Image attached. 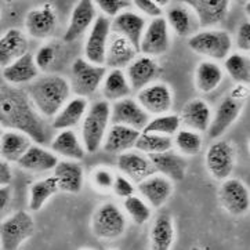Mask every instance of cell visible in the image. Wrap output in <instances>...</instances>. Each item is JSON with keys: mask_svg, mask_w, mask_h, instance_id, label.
Segmentation results:
<instances>
[{"mask_svg": "<svg viewBox=\"0 0 250 250\" xmlns=\"http://www.w3.org/2000/svg\"><path fill=\"white\" fill-rule=\"evenodd\" d=\"M0 126L22 133L38 146L51 141V127L33 106L26 90L4 82H0Z\"/></svg>", "mask_w": 250, "mask_h": 250, "instance_id": "obj_1", "label": "cell"}, {"mask_svg": "<svg viewBox=\"0 0 250 250\" xmlns=\"http://www.w3.org/2000/svg\"><path fill=\"white\" fill-rule=\"evenodd\" d=\"M33 106L42 116L54 118L65 103L71 98V86L61 75H44L32 82L26 90Z\"/></svg>", "mask_w": 250, "mask_h": 250, "instance_id": "obj_2", "label": "cell"}, {"mask_svg": "<svg viewBox=\"0 0 250 250\" xmlns=\"http://www.w3.org/2000/svg\"><path fill=\"white\" fill-rule=\"evenodd\" d=\"M111 123V104L105 100L89 106L82 121V146L89 153L97 152L103 146L105 134Z\"/></svg>", "mask_w": 250, "mask_h": 250, "instance_id": "obj_3", "label": "cell"}, {"mask_svg": "<svg viewBox=\"0 0 250 250\" xmlns=\"http://www.w3.org/2000/svg\"><path fill=\"white\" fill-rule=\"evenodd\" d=\"M188 46L194 53L209 61H224L231 54L232 38L223 29H203L188 38Z\"/></svg>", "mask_w": 250, "mask_h": 250, "instance_id": "obj_4", "label": "cell"}, {"mask_svg": "<svg viewBox=\"0 0 250 250\" xmlns=\"http://www.w3.org/2000/svg\"><path fill=\"white\" fill-rule=\"evenodd\" d=\"M35 234V221L26 210H18L0 221V249L18 250Z\"/></svg>", "mask_w": 250, "mask_h": 250, "instance_id": "obj_5", "label": "cell"}, {"mask_svg": "<svg viewBox=\"0 0 250 250\" xmlns=\"http://www.w3.org/2000/svg\"><path fill=\"white\" fill-rule=\"evenodd\" d=\"M127 218L118 205L112 202L98 206L91 217V231L103 241H115L125 234Z\"/></svg>", "mask_w": 250, "mask_h": 250, "instance_id": "obj_6", "label": "cell"}, {"mask_svg": "<svg viewBox=\"0 0 250 250\" xmlns=\"http://www.w3.org/2000/svg\"><path fill=\"white\" fill-rule=\"evenodd\" d=\"M106 75L105 66L93 65L84 58H76L71 66L69 86L75 97L87 98L97 91Z\"/></svg>", "mask_w": 250, "mask_h": 250, "instance_id": "obj_7", "label": "cell"}, {"mask_svg": "<svg viewBox=\"0 0 250 250\" xmlns=\"http://www.w3.org/2000/svg\"><path fill=\"white\" fill-rule=\"evenodd\" d=\"M205 165L210 176L214 180L226 181L231 178L235 167L234 146L224 140L214 141L213 144H210L206 151Z\"/></svg>", "mask_w": 250, "mask_h": 250, "instance_id": "obj_8", "label": "cell"}, {"mask_svg": "<svg viewBox=\"0 0 250 250\" xmlns=\"http://www.w3.org/2000/svg\"><path fill=\"white\" fill-rule=\"evenodd\" d=\"M170 29L165 17L152 18L146 26V31L141 36L138 50L141 56L159 57L167 53L170 49Z\"/></svg>", "mask_w": 250, "mask_h": 250, "instance_id": "obj_9", "label": "cell"}, {"mask_svg": "<svg viewBox=\"0 0 250 250\" xmlns=\"http://www.w3.org/2000/svg\"><path fill=\"white\" fill-rule=\"evenodd\" d=\"M218 201L221 208L231 216H245L250 208L249 188L239 178H228L220 186Z\"/></svg>", "mask_w": 250, "mask_h": 250, "instance_id": "obj_10", "label": "cell"}, {"mask_svg": "<svg viewBox=\"0 0 250 250\" xmlns=\"http://www.w3.org/2000/svg\"><path fill=\"white\" fill-rule=\"evenodd\" d=\"M111 36V20L98 14L84 43V60L93 65L104 66L105 51Z\"/></svg>", "mask_w": 250, "mask_h": 250, "instance_id": "obj_11", "label": "cell"}, {"mask_svg": "<svg viewBox=\"0 0 250 250\" xmlns=\"http://www.w3.org/2000/svg\"><path fill=\"white\" fill-rule=\"evenodd\" d=\"M137 103L149 116L165 115L173 106V91L166 83H151L137 91Z\"/></svg>", "mask_w": 250, "mask_h": 250, "instance_id": "obj_12", "label": "cell"}, {"mask_svg": "<svg viewBox=\"0 0 250 250\" xmlns=\"http://www.w3.org/2000/svg\"><path fill=\"white\" fill-rule=\"evenodd\" d=\"M149 119L151 116L133 98H123L111 105L112 125H121L137 131H143Z\"/></svg>", "mask_w": 250, "mask_h": 250, "instance_id": "obj_13", "label": "cell"}, {"mask_svg": "<svg viewBox=\"0 0 250 250\" xmlns=\"http://www.w3.org/2000/svg\"><path fill=\"white\" fill-rule=\"evenodd\" d=\"M97 7L90 0H81L75 4L68 26L65 29L64 41L66 43L78 41L91 28L97 18Z\"/></svg>", "mask_w": 250, "mask_h": 250, "instance_id": "obj_14", "label": "cell"}, {"mask_svg": "<svg viewBox=\"0 0 250 250\" xmlns=\"http://www.w3.org/2000/svg\"><path fill=\"white\" fill-rule=\"evenodd\" d=\"M25 31L33 39H49L57 29V14L53 6L44 4L31 10L25 17Z\"/></svg>", "mask_w": 250, "mask_h": 250, "instance_id": "obj_15", "label": "cell"}, {"mask_svg": "<svg viewBox=\"0 0 250 250\" xmlns=\"http://www.w3.org/2000/svg\"><path fill=\"white\" fill-rule=\"evenodd\" d=\"M242 109L243 103L241 101H236L231 96L223 98L221 103L218 104L214 115L211 116V122H210L209 129H208L209 137L213 140L221 137L239 118V115L242 113Z\"/></svg>", "mask_w": 250, "mask_h": 250, "instance_id": "obj_16", "label": "cell"}, {"mask_svg": "<svg viewBox=\"0 0 250 250\" xmlns=\"http://www.w3.org/2000/svg\"><path fill=\"white\" fill-rule=\"evenodd\" d=\"M126 78L130 84L131 91H140L146 87L148 84L153 83V81L159 76L161 66L156 62L155 58L146 56H137L127 66Z\"/></svg>", "mask_w": 250, "mask_h": 250, "instance_id": "obj_17", "label": "cell"}, {"mask_svg": "<svg viewBox=\"0 0 250 250\" xmlns=\"http://www.w3.org/2000/svg\"><path fill=\"white\" fill-rule=\"evenodd\" d=\"M228 0H189L186 1L188 7L194 11L198 24L202 28H209L223 22L229 11Z\"/></svg>", "mask_w": 250, "mask_h": 250, "instance_id": "obj_18", "label": "cell"}, {"mask_svg": "<svg viewBox=\"0 0 250 250\" xmlns=\"http://www.w3.org/2000/svg\"><path fill=\"white\" fill-rule=\"evenodd\" d=\"M146 18L134 11L126 10L111 21V32L129 41L136 49L140 46L141 36L146 31ZM140 51V50H138Z\"/></svg>", "mask_w": 250, "mask_h": 250, "instance_id": "obj_19", "label": "cell"}, {"mask_svg": "<svg viewBox=\"0 0 250 250\" xmlns=\"http://www.w3.org/2000/svg\"><path fill=\"white\" fill-rule=\"evenodd\" d=\"M137 188L140 194L143 195L144 201L148 202L149 208L153 209H161L169 201L174 189L173 183L170 180L156 173L138 183Z\"/></svg>", "mask_w": 250, "mask_h": 250, "instance_id": "obj_20", "label": "cell"}, {"mask_svg": "<svg viewBox=\"0 0 250 250\" xmlns=\"http://www.w3.org/2000/svg\"><path fill=\"white\" fill-rule=\"evenodd\" d=\"M118 169L122 171V176L137 184L146 177L155 174V169L149 158L138 151H127L121 153L118 158Z\"/></svg>", "mask_w": 250, "mask_h": 250, "instance_id": "obj_21", "label": "cell"}, {"mask_svg": "<svg viewBox=\"0 0 250 250\" xmlns=\"http://www.w3.org/2000/svg\"><path fill=\"white\" fill-rule=\"evenodd\" d=\"M178 116H180V122L186 126V129L201 134L209 129L213 113L210 105L205 100L192 98L184 105L183 111Z\"/></svg>", "mask_w": 250, "mask_h": 250, "instance_id": "obj_22", "label": "cell"}, {"mask_svg": "<svg viewBox=\"0 0 250 250\" xmlns=\"http://www.w3.org/2000/svg\"><path fill=\"white\" fill-rule=\"evenodd\" d=\"M58 189L66 194H79L84 186V170L79 162L58 161L54 176Z\"/></svg>", "mask_w": 250, "mask_h": 250, "instance_id": "obj_23", "label": "cell"}, {"mask_svg": "<svg viewBox=\"0 0 250 250\" xmlns=\"http://www.w3.org/2000/svg\"><path fill=\"white\" fill-rule=\"evenodd\" d=\"M148 158L152 163L155 173L166 177L171 183L173 181H183L186 178L188 163H187L184 156L174 152L173 149L158 153V155H151Z\"/></svg>", "mask_w": 250, "mask_h": 250, "instance_id": "obj_24", "label": "cell"}, {"mask_svg": "<svg viewBox=\"0 0 250 250\" xmlns=\"http://www.w3.org/2000/svg\"><path fill=\"white\" fill-rule=\"evenodd\" d=\"M138 49H136L129 41L125 38L112 33L109 36L106 51H105V68L122 69L127 68L130 62L138 56Z\"/></svg>", "mask_w": 250, "mask_h": 250, "instance_id": "obj_25", "label": "cell"}, {"mask_svg": "<svg viewBox=\"0 0 250 250\" xmlns=\"http://www.w3.org/2000/svg\"><path fill=\"white\" fill-rule=\"evenodd\" d=\"M29 53L28 38L21 29L11 28L0 36V68H6Z\"/></svg>", "mask_w": 250, "mask_h": 250, "instance_id": "obj_26", "label": "cell"}, {"mask_svg": "<svg viewBox=\"0 0 250 250\" xmlns=\"http://www.w3.org/2000/svg\"><path fill=\"white\" fill-rule=\"evenodd\" d=\"M165 20L169 25V29L171 28L174 33L181 38H191L199 29V24L194 11L186 3L171 4L166 11Z\"/></svg>", "mask_w": 250, "mask_h": 250, "instance_id": "obj_27", "label": "cell"}, {"mask_svg": "<svg viewBox=\"0 0 250 250\" xmlns=\"http://www.w3.org/2000/svg\"><path fill=\"white\" fill-rule=\"evenodd\" d=\"M3 82L10 86H21L26 83H32L39 78V69L35 64V60L31 53L18 58L13 64H10L1 71Z\"/></svg>", "mask_w": 250, "mask_h": 250, "instance_id": "obj_28", "label": "cell"}, {"mask_svg": "<svg viewBox=\"0 0 250 250\" xmlns=\"http://www.w3.org/2000/svg\"><path fill=\"white\" fill-rule=\"evenodd\" d=\"M89 109V101L87 98L73 97L69 98L65 105L57 112V115L51 121V129L58 130H72L75 126H78L84 115Z\"/></svg>", "mask_w": 250, "mask_h": 250, "instance_id": "obj_29", "label": "cell"}, {"mask_svg": "<svg viewBox=\"0 0 250 250\" xmlns=\"http://www.w3.org/2000/svg\"><path fill=\"white\" fill-rule=\"evenodd\" d=\"M176 238L174 220L169 211L159 213L151 226L149 242L151 250H171Z\"/></svg>", "mask_w": 250, "mask_h": 250, "instance_id": "obj_30", "label": "cell"}, {"mask_svg": "<svg viewBox=\"0 0 250 250\" xmlns=\"http://www.w3.org/2000/svg\"><path fill=\"white\" fill-rule=\"evenodd\" d=\"M141 131L121 125H112L105 134L103 148L108 153H123L134 148Z\"/></svg>", "mask_w": 250, "mask_h": 250, "instance_id": "obj_31", "label": "cell"}, {"mask_svg": "<svg viewBox=\"0 0 250 250\" xmlns=\"http://www.w3.org/2000/svg\"><path fill=\"white\" fill-rule=\"evenodd\" d=\"M51 152L57 156H62L65 161L79 162L84 158L86 151L82 146V141L73 130H61L50 141Z\"/></svg>", "mask_w": 250, "mask_h": 250, "instance_id": "obj_32", "label": "cell"}, {"mask_svg": "<svg viewBox=\"0 0 250 250\" xmlns=\"http://www.w3.org/2000/svg\"><path fill=\"white\" fill-rule=\"evenodd\" d=\"M57 163H58V156L56 153L38 144H32L29 146L28 151L21 156V159L17 162V165L21 169L35 171V173L54 170Z\"/></svg>", "mask_w": 250, "mask_h": 250, "instance_id": "obj_33", "label": "cell"}, {"mask_svg": "<svg viewBox=\"0 0 250 250\" xmlns=\"http://www.w3.org/2000/svg\"><path fill=\"white\" fill-rule=\"evenodd\" d=\"M33 141L20 131L7 130L0 138V159L8 162H18Z\"/></svg>", "mask_w": 250, "mask_h": 250, "instance_id": "obj_34", "label": "cell"}, {"mask_svg": "<svg viewBox=\"0 0 250 250\" xmlns=\"http://www.w3.org/2000/svg\"><path fill=\"white\" fill-rule=\"evenodd\" d=\"M223 79L224 71L214 61H201L195 69V87L203 94H209L214 91L221 84Z\"/></svg>", "mask_w": 250, "mask_h": 250, "instance_id": "obj_35", "label": "cell"}, {"mask_svg": "<svg viewBox=\"0 0 250 250\" xmlns=\"http://www.w3.org/2000/svg\"><path fill=\"white\" fill-rule=\"evenodd\" d=\"M101 91L104 96L105 101H121L123 98H129L131 89H130L129 82L126 78V73L122 69H111L105 75Z\"/></svg>", "mask_w": 250, "mask_h": 250, "instance_id": "obj_36", "label": "cell"}, {"mask_svg": "<svg viewBox=\"0 0 250 250\" xmlns=\"http://www.w3.org/2000/svg\"><path fill=\"white\" fill-rule=\"evenodd\" d=\"M58 191H60L58 184L53 176L35 181L29 188V201H28L29 210L39 211L46 205V202L49 201L51 196H54Z\"/></svg>", "mask_w": 250, "mask_h": 250, "instance_id": "obj_37", "label": "cell"}, {"mask_svg": "<svg viewBox=\"0 0 250 250\" xmlns=\"http://www.w3.org/2000/svg\"><path fill=\"white\" fill-rule=\"evenodd\" d=\"M180 126L181 122L177 113H165L155 116L153 119H149L141 133L173 138V136H176V133L180 130Z\"/></svg>", "mask_w": 250, "mask_h": 250, "instance_id": "obj_38", "label": "cell"}, {"mask_svg": "<svg viewBox=\"0 0 250 250\" xmlns=\"http://www.w3.org/2000/svg\"><path fill=\"white\" fill-rule=\"evenodd\" d=\"M224 68L228 76L236 84H249L250 81V60L243 53H232L224 60Z\"/></svg>", "mask_w": 250, "mask_h": 250, "instance_id": "obj_39", "label": "cell"}, {"mask_svg": "<svg viewBox=\"0 0 250 250\" xmlns=\"http://www.w3.org/2000/svg\"><path fill=\"white\" fill-rule=\"evenodd\" d=\"M173 146H176L181 156H195L202 151L203 138L196 131L188 129H180L174 136Z\"/></svg>", "mask_w": 250, "mask_h": 250, "instance_id": "obj_40", "label": "cell"}, {"mask_svg": "<svg viewBox=\"0 0 250 250\" xmlns=\"http://www.w3.org/2000/svg\"><path fill=\"white\" fill-rule=\"evenodd\" d=\"M173 146H173V138L141 133L138 136L134 148L138 152L144 153L146 156H151V155H158V153L170 151Z\"/></svg>", "mask_w": 250, "mask_h": 250, "instance_id": "obj_41", "label": "cell"}, {"mask_svg": "<svg viewBox=\"0 0 250 250\" xmlns=\"http://www.w3.org/2000/svg\"><path fill=\"white\" fill-rule=\"evenodd\" d=\"M123 206L126 213L129 214V217L138 224V226H144L148 223V220L151 218V208L143 198H140L137 195H133L126 198L123 202Z\"/></svg>", "mask_w": 250, "mask_h": 250, "instance_id": "obj_42", "label": "cell"}, {"mask_svg": "<svg viewBox=\"0 0 250 250\" xmlns=\"http://www.w3.org/2000/svg\"><path fill=\"white\" fill-rule=\"evenodd\" d=\"M94 4L103 11V16L106 18H111V17L115 18L131 7V1H127V0H98V1H94Z\"/></svg>", "mask_w": 250, "mask_h": 250, "instance_id": "obj_43", "label": "cell"}, {"mask_svg": "<svg viewBox=\"0 0 250 250\" xmlns=\"http://www.w3.org/2000/svg\"><path fill=\"white\" fill-rule=\"evenodd\" d=\"M115 174L106 167H97L91 174V183L98 191H109L112 189Z\"/></svg>", "mask_w": 250, "mask_h": 250, "instance_id": "obj_44", "label": "cell"}, {"mask_svg": "<svg viewBox=\"0 0 250 250\" xmlns=\"http://www.w3.org/2000/svg\"><path fill=\"white\" fill-rule=\"evenodd\" d=\"M33 60H35V64L38 66L39 72L47 71L56 60V51L50 44H44L38 50L36 56H33Z\"/></svg>", "mask_w": 250, "mask_h": 250, "instance_id": "obj_45", "label": "cell"}, {"mask_svg": "<svg viewBox=\"0 0 250 250\" xmlns=\"http://www.w3.org/2000/svg\"><path fill=\"white\" fill-rule=\"evenodd\" d=\"M112 191L119 198L126 199V198L134 195V186H133V183L130 181L129 178H126L125 176H122V174H118V176H115Z\"/></svg>", "mask_w": 250, "mask_h": 250, "instance_id": "obj_46", "label": "cell"}, {"mask_svg": "<svg viewBox=\"0 0 250 250\" xmlns=\"http://www.w3.org/2000/svg\"><path fill=\"white\" fill-rule=\"evenodd\" d=\"M133 4L144 16L151 17V18L163 17V8L155 0H134Z\"/></svg>", "mask_w": 250, "mask_h": 250, "instance_id": "obj_47", "label": "cell"}, {"mask_svg": "<svg viewBox=\"0 0 250 250\" xmlns=\"http://www.w3.org/2000/svg\"><path fill=\"white\" fill-rule=\"evenodd\" d=\"M236 46L238 49L243 51V53H249L250 50V22L245 21L241 24V26L238 28L236 32Z\"/></svg>", "mask_w": 250, "mask_h": 250, "instance_id": "obj_48", "label": "cell"}, {"mask_svg": "<svg viewBox=\"0 0 250 250\" xmlns=\"http://www.w3.org/2000/svg\"><path fill=\"white\" fill-rule=\"evenodd\" d=\"M13 202V189L11 187H0V220H3L7 214Z\"/></svg>", "mask_w": 250, "mask_h": 250, "instance_id": "obj_49", "label": "cell"}, {"mask_svg": "<svg viewBox=\"0 0 250 250\" xmlns=\"http://www.w3.org/2000/svg\"><path fill=\"white\" fill-rule=\"evenodd\" d=\"M13 171L7 162L0 159V187H7L11 184Z\"/></svg>", "mask_w": 250, "mask_h": 250, "instance_id": "obj_50", "label": "cell"}, {"mask_svg": "<svg viewBox=\"0 0 250 250\" xmlns=\"http://www.w3.org/2000/svg\"><path fill=\"white\" fill-rule=\"evenodd\" d=\"M228 96L235 98L236 101L245 103V100L249 97V86H246V84H236L234 89L231 90V93Z\"/></svg>", "mask_w": 250, "mask_h": 250, "instance_id": "obj_51", "label": "cell"}, {"mask_svg": "<svg viewBox=\"0 0 250 250\" xmlns=\"http://www.w3.org/2000/svg\"><path fill=\"white\" fill-rule=\"evenodd\" d=\"M191 250H201V249H199L198 246H194V248H192V249H191Z\"/></svg>", "mask_w": 250, "mask_h": 250, "instance_id": "obj_52", "label": "cell"}, {"mask_svg": "<svg viewBox=\"0 0 250 250\" xmlns=\"http://www.w3.org/2000/svg\"><path fill=\"white\" fill-rule=\"evenodd\" d=\"M109 250H119V249H109Z\"/></svg>", "mask_w": 250, "mask_h": 250, "instance_id": "obj_53", "label": "cell"}, {"mask_svg": "<svg viewBox=\"0 0 250 250\" xmlns=\"http://www.w3.org/2000/svg\"><path fill=\"white\" fill-rule=\"evenodd\" d=\"M0 138H1V133H0Z\"/></svg>", "mask_w": 250, "mask_h": 250, "instance_id": "obj_54", "label": "cell"}]
</instances>
